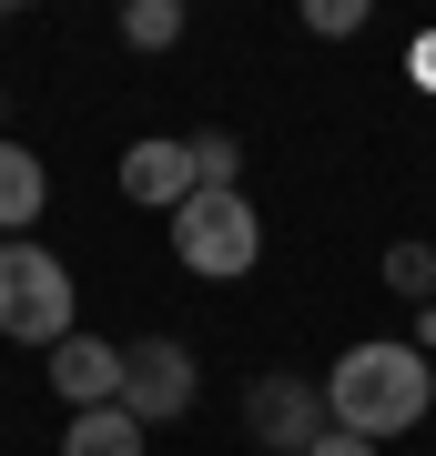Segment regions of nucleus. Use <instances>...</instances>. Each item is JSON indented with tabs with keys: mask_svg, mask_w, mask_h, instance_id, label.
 <instances>
[{
	"mask_svg": "<svg viewBox=\"0 0 436 456\" xmlns=\"http://www.w3.org/2000/svg\"><path fill=\"white\" fill-rule=\"evenodd\" d=\"M426 406H436V365H426L406 335H366V345H345L335 375H325V416H335L345 436H366V446L406 436Z\"/></svg>",
	"mask_w": 436,
	"mask_h": 456,
	"instance_id": "1",
	"label": "nucleus"
},
{
	"mask_svg": "<svg viewBox=\"0 0 436 456\" xmlns=\"http://www.w3.org/2000/svg\"><path fill=\"white\" fill-rule=\"evenodd\" d=\"M0 335L11 345H62V335H81L71 325V264L51 254V244H0Z\"/></svg>",
	"mask_w": 436,
	"mask_h": 456,
	"instance_id": "2",
	"label": "nucleus"
},
{
	"mask_svg": "<svg viewBox=\"0 0 436 456\" xmlns=\"http://www.w3.org/2000/svg\"><path fill=\"white\" fill-rule=\"evenodd\" d=\"M173 254L193 264V274H213V284H224V274H254L264 224H254V203H243V193H213V183H203V193L173 213Z\"/></svg>",
	"mask_w": 436,
	"mask_h": 456,
	"instance_id": "3",
	"label": "nucleus"
},
{
	"mask_svg": "<svg viewBox=\"0 0 436 456\" xmlns=\"http://www.w3.org/2000/svg\"><path fill=\"white\" fill-rule=\"evenodd\" d=\"M193 395H203V365H193V345H173V335H143V345H122V406L143 416V426H173V416H193Z\"/></svg>",
	"mask_w": 436,
	"mask_h": 456,
	"instance_id": "4",
	"label": "nucleus"
},
{
	"mask_svg": "<svg viewBox=\"0 0 436 456\" xmlns=\"http://www.w3.org/2000/svg\"><path fill=\"white\" fill-rule=\"evenodd\" d=\"M243 426H254V446L305 456L335 416H325V386H315V375H254V386H243Z\"/></svg>",
	"mask_w": 436,
	"mask_h": 456,
	"instance_id": "5",
	"label": "nucleus"
},
{
	"mask_svg": "<svg viewBox=\"0 0 436 456\" xmlns=\"http://www.w3.org/2000/svg\"><path fill=\"white\" fill-rule=\"evenodd\" d=\"M122 193H132V203H152V213H183V203L203 193L193 142H162V132H143V142L122 152Z\"/></svg>",
	"mask_w": 436,
	"mask_h": 456,
	"instance_id": "6",
	"label": "nucleus"
},
{
	"mask_svg": "<svg viewBox=\"0 0 436 456\" xmlns=\"http://www.w3.org/2000/svg\"><path fill=\"white\" fill-rule=\"evenodd\" d=\"M51 386H62L71 416L122 406V345H102V335H62V345H51Z\"/></svg>",
	"mask_w": 436,
	"mask_h": 456,
	"instance_id": "7",
	"label": "nucleus"
},
{
	"mask_svg": "<svg viewBox=\"0 0 436 456\" xmlns=\"http://www.w3.org/2000/svg\"><path fill=\"white\" fill-rule=\"evenodd\" d=\"M41 203H51V173H41V152H21V142H0V233H21V224H41Z\"/></svg>",
	"mask_w": 436,
	"mask_h": 456,
	"instance_id": "8",
	"label": "nucleus"
},
{
	"mask_svg": "<svg viewBox=\"0 0 436 456\" xmlns=\"http://www.w3.org/2000/svg\"><path fill=\"white\" fill-rule=\"evenodd\" d=\"M62 456H143V416L132 406H92L62 426Z\"/></svg>",
	"mask_w": 436,
	"mask_h": 456,
	"instance_id": "9",
	"label": "nucleus"
},
{
	"mask_svg": "<svg viewBox=\"0 0 436 456\" xmlns=\"http://www.w3.org/2000/svg\"><path fill=\"white\" fill-rule=\"evenodd\" d=\"M122 41L132 51H173L183 41V0H132V11H122Z\"/></svg>",
	"mask_w": 436,
	"mask_h": 456,
	"instance_id": "10",
	"label": "nucleus"
},
{
	"mask_svg": "<svg viewBox=\"0 0 436 456\" xmlns=\"http://www.w3.org/2000/svg\"><path fill=\"white\" fill-rule=\"evenodd\" d=\"M193 173L213 183V193H243V152H234V132H193Z\"/></svg>",
	"mask_w": 436,
	"mask_h": 456,
	"instance_id": "11",
	"label": "nucleus"
},
{
	"mask_svg": "<svg viewBox=\"0 0 436 456\" xmlns=\"http://www.w3.org/2000/svg\"><path fill=\"white\" fill-rule=\"evenodd\" d=\"M386 284L396 294H436V244H386Z\"/></svg>",
	"mask_w": 436,
	"mask_h": 456,
	"instance_id": "12",
	"label": "nucleus"
},
{
	"mask_svg": "<svg viewBox=\"0 0 436 456\" xmlns=\"http://www.w3.org/2000/svg\"><path fill=\"white\" fill-rule=\"evenodd\" d=\"M305 31H325V41L366 31V0H315V11H305Z\"/></svg>",
	"mask_w": 436,
	"mask_h": 456,
	"instance_id": "13",
	"label": "nucleus"
},
{
	"mask_svg": "<svg viewBox=\"0 0 436 456\" xmlns=\"http://www.w3.org/2000/svg\"><path fill=\"white\" fill-rule=\"evenodd\" d=\"M305 456H375V446H366V436H345V426H325V436H315Z\"/></svg>",
	"mask_w": 436,
	"mask_h": 456,
	"instance_id": "14",
	"label": "nucleus"
},
{
	"mask_svg": "<svg viewBox=\"0 0 436 456\" xmlns=\"http://www.w3.org/2000/svg\"><path fill=\"white\" fill-rule=\"evenodd\" d=\"M0 142H11V132H0Z\"/></svg>",
	"mask_w": 436,
	"mask_h": 456,
	"instance_id": "15",
	"label": "nucleus"
}]
</instances>
